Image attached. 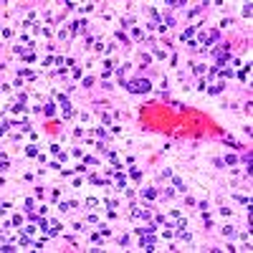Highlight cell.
<instances>
[{
    "label": "cell",
    "instance_id": "16",
    "mask_svg": "<svg viewBox=\"0 0 253 253\" xmlns=\"http://www.w3.org/2000/svg\"><path fill=\"white\" fill-rule=\"evenodd\" d=\"M96 162H99L96 157H84V165H96Z\"/></svg>",
    "mask_w": 253,
    "mask_h": 253
},
{
    "label": "cell",
    "instance_id": "19",
    "mask_svg": "<svg viewBox=\"0 0 253 253\" xmlns=\"http://www.w3.org/2000/svg\"><path fill=\"white\" fill-rule=\"evenodd\" d=\"M220 76H223V79H225V76L230 79V76H233V71H230V68H223V71H220Z\"/></svg>",
    "mask_w": 253,
    "mask_h": 253
},
{
    "label": "cell",
    "instance_id": "15",
    "mask_svg": "<svg viewBox=\"0 0 253 253\" xmlns=\"http://www.w3.org/2000/svg\"><path fill=\"white\" fill-rule=\"evenodd\" d=\"M99 233H101V236H106V238H109V236H111V230H109V228H106V225H99Z\"/></svg>",
    "mask_w": 253,
    "mask_h": 253
},
{
    "label": "cell",
    "instance_id": "6",
    "mask_svg": "<svg viewBox=\"0 0 253 253\" xmlns=\"http://www.w3.org/2000/svg\"><path fill=\"white\" fill-rule=\"evenodd\" d=\"M26 154H28V157H38V149H35V144H28V147H26Z\"/></svg>",
    "mask_w": 253,
    "mask_h": 253
},
{
    "label": "cell",
    "instance_id": "4",
    "mask_svg": "<svg viewBox=\"0 0 253 253\" xmlns=\"http://www.w3.org/2000/svg\"><path fill=\"white\" fill-rule=\"evenodd\" d=\"M172 182H175V187H177L180 192H187V187H185V182H182L180 177H172Z\"/></svg>",
    "mask_w": 253,
    "mask_h": 253
},
{
    "label": "cell",
    "instance_id": "11",
    "mask_svg": "<svg viewBox=\"0 0 253 253\" xmlns=\"http://www.w3.org/2000/svg\"><path fill=\"white\" fill-rule=\"evenodd\" d=\"M63 116H66V119H68V116H73V106H71V104L63 106Z\"/></svg>",
    "mask_w": 253,
    "mask_h": 253
},
{
    "label": "cell",
    "instance_id": "7",
    "mask_svg": "<svg viewBox=\"0 0 253 253\" xmlns=\"http://www.w3.org/2000/svg\"><path fill=\"white\" fill-rule=\"evenodd\" d=\"M167 5H170V8H182V5H187V3H185V0H167Z\"/></svg>",
    "mask_w": 253,
    "mask_h": 253
},
{
    "label": "cell",
    "instance_id": "3",
    "mask_svg": "<svg viewBox=\"0 0 253 253\" xmlns=\"http://www.w3.org/2000/svg\"><path fill=\"white\" fill-rule=\"evenodd\" d=\"M132 215H134V218H144V220H149V213H147V210H139V208H132Z\"/></svg>",
    "mask_w": 253,
    "mask_h": 253
},
{
    "label": "cell",
    "instance_id": "5",
    "mask_svg": "<svg viewBox=\"0 0 253 253\" xmlns=\"http://www.w3.org/2000/svg\"><path fill=\"white\" fill-rule=\"evenodd\" d=\"M223 89H225V81H220L218 86H210V89H208V94H220Z\"/></svg>",
    "mask_w": 253,
    "mask_h": 253
},
{
    "label": "cell",
    "instance_id": "17",
    "mask_svg": "<svg viewBox=\"0 0 253 253\" xmlns=\"http://www.w3.org/2000/svg\"><path fill=\"white\" fill-rule=\"evenodd\" d=\"M154 56H157V58H165V56H167V53H165V51H162V48H154Z\"/></svg>",
    "mask_w": 253,
    "mask_h": 253
},
{
    "label": "cell",
    "instance_id": "13",
    "mask_svg": "<svg viewBox=\"0 0 253 253\" xmlns=\"http://www.w3.org/2000/svg\"><path fill=\"white\" fill-rule=\"evenodd\" d=\"M223 236H228V238H233V236H236V230H233L230 225H225V228H223Z\"/></svg>",
    "mask_w": 253,
    "mask_h": 253
},
{
    "label": "cell",
    "instance_id": "18",
    "mask_svg": "<svg viewBox=\"0 0 253 253\" xmlns=\"http://www.w3.org/2000/svg\"><path fill=\"white\" fill-rule=\"evenodd\" d=\"M10 109H13V111H26V106H23V104H13Z\"/></svg>",
    "mask_w": 253,
    "mask_h": 253
},
{
    "label": "cell",
    "instance_id": "9",
    "mask_svg": "<svg viewBox=\"0 0 253 253\" xmlns=\"http://www.w3.org/2000/svg\"><path fill=\"white\" fill-rule=\"evenodd\" d=\"M18 73H21V76H26V79H33V76H35V73H33L30 68H21V71H18Z\"/></svg>",
    "mask_w": 253,
    "mask_h": 253
},
{
    "label": "cell",
    "instance_id": "12",
    "mask_svg": "<svg viewBox=\"0 0 253 253\" xmlns=\"http://www.w3.org/2000/svg\"><path fill=\"white\" fill-rule=\"evenodd\" d=\"M53 111H56L53 104H46V106H43V114H46V116H53Z\"/></svg>",
    "mask_w": 253,
    "mask_h": 253
},
{
    "label": "cell",
    "instance_id": "8",
    "mask_svg": "<svg viewBox=\"0 0 253 253\" xmlns=\"http://www.w3.org/2000/svg\"><path fill=\"white\" fill-rule=\"evenodd\" d=\"M241 162L251 167V162H253V157H251V152H246V154H241Z\"/></svg>",
    "mask_w": 253,
    "mask_h": 253
},
{
    "label": "cell",
    "instance_id": "10",
    "mask_svg": "<svg viewBox=\"0 0 253 253\" xmlns=\"http://www.w3.org/2000/svg\"><path fill=\"white\" fill-rule=\"evenodd\" d=\"M192 71L200 76V73H205V66H203V63H192Z\"/></svg>",
    "mask_w": 253,
    "mask_h": 253
},
{
    "label": "cell",
    "instance_id": "1",
    "mask_svg": "<svg viewBox=\"0 0 253 253\" xmlns=\"http://www.w3.org/2000/svg\"><path fill=\"white\" fill-rule=\"evenodd\" d=\"M124 89H127L129 94H147V91L152 89V84H149V79H134V81H129Z\"/></svg>",
    "mask_w": 253,
    "mask_h": 253
},
{
    "label": "cell",
    "instance_id": "2",
    "mask_svg": "<svg viewBox=\"0 0 253 253\" xmlns=\"http://www.w3.org/2000/svg\"><path fill=\"white\" fill-rule=\"evenodd\" d=\"M142 198L154 200V198H157V190H154V187H144V190H142Z\"/></svg>",
    "mask_w": 253,
    "mask_h": 253
},
{
    "label": "cell",
    "instance_id": "14",
    "mask_svg": "<svg viewBox=\"0 0 253 253\" xmlns=\"http://www.w3.org/2000/svg\"><path fill=\"white\" fill-rule=\"evenodd\" d=\"M223 162H225V165H236V162H238V157H233V154H228V157H225Z\"/></svg>",
    "mask_w": 253,
    "mask_h": 253
}]
</instances>
